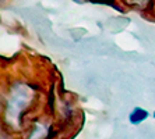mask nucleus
<instances>
[{
    "label": "nucleus",
    "instance_id": "f03ea898",
    "mask_svg": "<svg viewBox=\"0 0 155 139\" xmlns=\"http://www.w3.org/2000/svg\"><path fill=\"white\" fill-rule=\"evenodd\" d=\"M154 117H155V113H154Z\"/></svg>",
    "mask_w": 155,
    "mask_h": 139
},
{
    "label": "nucleus",
    "instance_id": "f257e3e1",
    "mask_svg": "<svg viewBox=\"0 0 155 139\" xmlns=\"http://www.w3.org/2000/svg\"><path fill=\"white\" fill-rule=\"evenodd\" d=\"M148 117V113L144 110V109H140V107H136L133 111H131V114H130V122L131 124H140Z\"/></svg>",
    "mask_w": 155,
    "mask_h": 139
}]
</instances>
